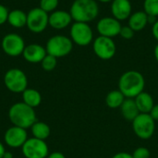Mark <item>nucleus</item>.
Masks as SVG:
<instances>
[{
    "instance_id": "1a4fd4ad",
    "label": "nucleus",
    "mask_w": 158,
    "mask_h": 158,
    "mask_svg": "<svg viewBox=\"0 0 158 158\" xmlns=\"http://www.w3.org/2000/svg\"><path fill=\"white\" fill-rule=\"evenodd\" d=\"M2 50L9 56H19L22 55L25 48L24 39L18 33L11 32L6 34L1 42Z\"/></svg>"
},
{
    "instance_id": "e433bc0d",
    "label": "nucleus",
    "mask_w": 158,
    "mask_h": 158,
    "mask_svg": "<svg viewBox=\"0 0 158 158\" xmlns=\"http://www.w3.org/2000/svg\"><path fill=\"white\" fill-rule=\"evenodd\" d=\"M154 54H155V57L156 59V61L158 62V44L156 45L155 47V51H154Z\"/></svg>"
},
{
    "instance_id": "cd10ccee",
    "label": "nucleus",
    "mask_w": 158,
    "mask_h": 158,
    "mask_svg": "<svg viewBox=\"0 0 158 158\" xmlns=\"http://www.w3.org/2000/svg\"><path fill=\"white\" fill-rule=\"evenodd\" d=\"M134 33H135V31L128 25V26H122L121 27L119 35L125 40H131V38H133Z\"/></svg>"
},
{
    "instance_id": "423d86ee",
    "label": "nucleus",
    "mask_w": 158,
    "mask_h": 158,
    "mask_svg": "<svg viewBox=\"0 0 158 158\" xmlns=\"http://www.w3.org/2000/svg\"><path fill=\"white\" fill-rule=\"evenodd\" d=\"M4 83L6 87L12 93L22 94L28 86V79L26 74L19 69H10L4 76Z\"/></svg>"
},
{
    "instance_id": "39448f33",
    "label": "nucleus",
    "mask_w": 158,
    "mask_h": 158,
    "mask_svg": "<svg viewBox=\"0 0 158 158\" xmlns=\"http://www.w3.org/2000/svg\"><path fill=\"white\" fill-rule=\"evenodd\" d=\"M132 130L138 138L142 140H148L155 133L156 121L150 114L140 113L132 120Z\"/></svg>"
},
{
    "instance_id": "6e6552de",
    "label": "nucleus",
    "mask_w": 158,
    "mask_h": 158,
    "mask_svg": "<svg viewBox=\"0 0 158 158\" xmlns=\"http://www.w3.org/2000/svg\"><path fill=\"white\" fill-rule=\"evenodd\" d=\"M70 39L79 46H87L94 40V32L89 23L75 21L70 27Z\"/></svg>"
},
{
    "instance_id": "9d476101",
    "label": "nucleus",
    "mask_w": 158,
    "mask_h": 158,
    "mask_svg": "<svg viewBox=\"0 0 158 158\" xmlns=\"http://www.w3.org/2000/svg\"><path fill=\"white\" fill-rule=\"evenodd\" d=\"M21 151L26 158H46L49 149L44 140L32 137L25 142L21 147Z\"/></svg>"
},
{
    "instance_id": "bb28decb",
    "label": "nucleus",
    "mask_w": 158,
    "mask_h": 158,
    "mask_svg": "<svg viewBox=\"0 0 158 158\" xmlns=\"http://www.w3.org/2000/svg\"><path fill=\"white\" fill-rule=\"evenodd\" d=\"M150 151L146 147H138L132 154L133 158H150Z\"/></svg>"
},
{
    "instance_id": "393cba45",
    "label": "nucleus",
    "mask_w": 158,
    "mask_h": 158,
    "mask_svg": "<svg viewBox=\"0 0 158 158\" xmlns=\"http://www.w3.org/2000/svg\"><path fill=\"white\" fill-rule=\"evenodd\" d=\"M143 9L147 15L158 17V0H144Z\"/></svg>"
},
{
    "instance_id": "dca6fc26",
    "label": "nucleus",
    "mask_w": 158,
    "mask_h": 158,
    "mask_svg": "<svg viewBox=\"0 0 158 158\" xmlns=\"http://www.w3.org/2000/svg\"><path fill=\"white\" fill-rule=\"evenodd\" d=\"M69 12L65 10H55L49 15V26L55 30H63L72 22Z\"/></svg>"
},
{
    "instance_id": "473e14b6",
    "label": "nucleus",
    "mask_w": 158,
    "mask_h": 158,
    "mask_svg": "<svg viewBox=\"0 0 158 158\" xmlns=\"http://www.w3.org/2000/svg\"><path fill=\"white\" fill-rule=\"evenodd\" d=\"M46 158H66V157H65V156H64L62 153H60V152H54V153H52V154L48 155V156H47Z\"/></svg>"
},
{
    "instance_id": "72a5a7b5",
    "label": "nucleus",
    "mask_w": 158,
    "mask_h": 158,
    "mask_svg": "<svg viewBox=\"0 0 158 158\" xmlns=\"http://www.w3.org/2000/svg\"><path fill=\"white\" fill-rule=\"evenodd\" d=\"M156 20H157V17H156V16H151V15H148V23L154 24V23H155Z\"/></svg>"
},
{
    "instance_id": "c9c22d12",
    "label": "nucleus",
    "mask_w": 158,
    "mask_h": 158,
    "mask_svg": "<svg viewBox=\"0 0 158 158\" xmlns=\"http://www.w3.org/2000/svg\"><path fill=\"white\" fill-rule=\"evenodd\" d=\"M3 158H13V155H12V153H10V152H6V153H5Z\"/></svg>"
},
{
    "instance_id": "7c9ffc66",
    "label": "nucleus",
    "mask_w": 158,
    "mask_h": 158,
    "mask_svg": "<svg viewBox=\"0 0 158 158\" xmlns=\"http://www.w3.org/2000/svg\"><path fill=\"white\" fill-rule=\"evenodd\" d=\"M152 33H153V36L155 37V39L158 42V20H156V21L153 24V27H152Z\"/></svg>"
},
{
    "instance_id": "0eeeda50",
    "label": "nucleus",
    "mask_w": 158,
    "mask_h": 158,
    "mask_svg": "<svg viewBox=\"0 0 158 158\" xmlns=\"http://www.w3.org/2000/svg\"><path fill=\"white\" fill-rule=\"evenodd\" d=\"M49 25V14L42 8L34 7L27 13V28L33 33L43 32Z\"/></svg>"
},
{
    "instance_id": "f03ea898",
    "label": "nucleus",
    "mask_w": 158,
    "mask_h": 158,
    "mask_svg": "<svg viewBox=\"0 0 158 158\" xmlns=\"http://www.w3.org/2000/svg\"><path fill=\"white\" fill-rule=\"evenodd\" d=\"M8 118L13 126L22 129L31 128L36 121V114L34 108L27 106L23 102L12 105L8 110Z\"/></svg>"
},
{
    "instance_id": "412c9836",
    "label": "nucleus",
    "mask_w": 158,
    "mask_h": 158,
    "mask_svg": "<svg viewBox=\"0 0 158 158\" xmlns=\"http://www.w3.org/2000/svg\"><path fill=\"white\" fill-rule=\"evenodd\" d=\"M22 99H23V103H25L27 106L35 108L38 106H40L42 102V95L37 90L27 88L22 93Z\"/></svg>"
},
{
    "instance_id": "6ab92c4d",
    "label": "nucleus",
    "mask_w": 158,
    "mask_h": 158,
    "mask_svg": "<svg viewBox=\"0 0 158 158\" xmlns=\"http://www.w3.org/2000/svg\"><path fill=\"white\" fill-rule=\"evenodd\" d=\"M119 108L123 118L128 121L132 122V120L140 114L134 98H126Z\"/></svg>"
},
{
    "instance_id": "2f4dec72",
    "label": "nucleus",
    "mask_w": 158,
    "mask_h": 158,
    "mask_svg": "<svg viewBox=\"0 0 158 158\" xmlns=\"http://www.w3.org/2000/svg\"><path fill=\"white\" fill-rule=\"evenodd\" d=\"M112 158H133L132 155L126 153V152H121V153H118L116 154Z\"/></svg>"
},
{
    "instance_id": "7ed1b4c3",
    "label": "nucleus",
    "mask_w": 158,
    "mask_h": 158,
    "mask_svg": "<svg viewBox=\"0 0 158 158\" xmlns=\"http://www.w3.org/2000/svg\"><path fill=\"white\" fill-rule=\"evenodd\" d=\"M69 13L74 21L89 23L98 16L99 6L95 0H75Z\"/></svg>"
},
{
    "instance_id": "b1692460",
    "label": "nucleus",
    "mask_w": 158,
    "mask_h": 158,
    "mask_svg": "<svg viewBox=\"0 0 158 158\" xmlns=\"http://www.w3.org/2000/svg\"><path fill=\"white\" fill-rule=\"evenodd\" d=\"M57 65V58L51 56V55H46L44 58L41 62L42 69L45 71H52L56 69Z\"/></svg>"
},
{
    "instance_id": "a878e982",
    "label": "nucleus",
    "mask_w": 158,
    "mask_h": 158,
    "mask_svg": "<svg viewBox=\"0 0 158 158\" xmlns=\"http://www.w3.org/2000/svg\"><path fill=\"white\" fill-rule=\"evenodd\" d=\"M59 0H40L39 7L47 13H52L58 6Z\"/></svg>"
},
{
    "instance_id": "f8f14e48",
    "label": "nucleus",
    "mask_w": 158,
    "mask_h": 158,
    "mask_svg": "<svg viewBox=\"0 0 158 158\" xmlns=\"http://www.w3.org/2000/svg\"><path fill=\"white\" fill-rule=\"evenodd\" d=\"M121 27L122 26L120 21L113 17H105L99 19V21L96 24L97 31L101 36H105L112 39L119 35Z\"/></svg>"
},
{
    "instance_id": "20e7f679",
    "label": "nucleus",
    "mask_w": 158,
    "mask_h": 158,
    "mask_svg": "<svg viewBox=\"0 0 158 158\" xmlns=\"http://www.w3.org/2000/svg\"><path fill=\"white\" fill-rule=\"evenodd\" d=\"M73 48V42L68 36L57 34L48 39L45 49L48 55L56 58L63 57L70 54Z\"/></svg>"
},
{
    "instance_id": "2eb2a0df",
    "label": "nucleus",
    "mask_w": 158,
    "mask_h": 158,
    "mask_svg": "<svg viewBox=\"0 0 158 158\" xmlns=\"http://www.w3.org/2000/svg\"><path fill=\"white\" fill-rule=\"evenodd\" d=\"M46 55H47V52H46L45 47H44L43 45L39 44H31L29 45H26L22 53L24 59L27 62H30L32 64L41 63Z\"/></svg>"
},
{
    "instance_id": "aec40b11",
    "label": "nucleus",
    "mask_w": 158,
    "mask_h": 158,
    "mask_svg": "<svg viewBox=\"0 0 158 158\" xmlns=\"http://www.w3.org/2000/svg\"><path fill=\"white\" fill-rule=\"evenodd\" d=\"M7 22L14 28H22L27 24V13L21 9H13L8 12Z\"/></svg>"
},
{
    "instance_id": "4468645a",
    "label": "nucleus",
    "mask_w": 158,
    "mask_h": 158,
    "mask_svg": "<svg viewBox=\"0 0 158 158\" xmlns=\"http://www.w3.org/2000/svg\"><path fill=\"white\" fill-rule=\"evenodd\" d=\"M110 9L112 17L121 21L130 18L132 6L130 0H113L111 2Z\"/></svg>"
},
{
    "instance_id": "9b49d317",
    "label": "nucleus",
    "mask_w": 158,
    "mask_h": 158,
    "mask_svg": "<svg viewBox=\"0 0 158 158\" xmlns=\"http://www.w3.org/2000/svg\"><path fill=\"white\" fill-rule=\"evenodd\" d=\"M93 49L99 58L103 60H109L115 56L117 46L112 38L100 35L94 40Z\"/></svg>"
},
{
    "instance_id": "5701e85b",
    "label": "nucleus",
    "mask_w": 158,
    "mask_h": 158,
    "mask_svg": "<svg viewBox=\"0 0 158 158\" xmlns=\"http://www.w3.org/2000/svg\"><path fill=\"white\" fill-rule=\"evenodd\" d=\"M31 134L34 138L44 141H45L50 136L51 133L50 127L46 123L40 122V121H36L31 127Z\"/></svg>"
},
{
    "instance_id": "c756f323",
    "label": "nucleus",
    "mask_w": 158,
    "mask_h": 158,
    "mask_svg": "<svg viewBox=\"0 0 158 158\" xmlns=\"http://www.w3.org/2000/svg\"><path fill=\"white\" fill-rule=\"evenodd\" d=\"M149 114L154 118L155 121H158V104L154 106V107L152 108V110Z\"/></svg>"
},
{
    "instance_id": "f704fd0d",
    "label": "nucleus",
    "mask_w": 158,
    "mask_h": 158,
    "mask_svg": "<svg viewBox=\"0 0 158 158\" xmlns=\"http://www.w3.org/2000/svg\"><path fill=\"white\" fill-rule=\"evenodd\" d=\"M6 153V149H5V146L4 144L0 142V158H3L4 155Z\"/></svg>"
},
{
    "instance_id": "ddd939ff",
    "label": "nucleus",
    "mask_w": 158,
    "mask_h": 158,
    "mask_svg": "<svg viewBox=\"0 0 158 158\" xmlns=\"http://www.w3.org/2000/svg\"><path fill=\"white\" fill-rule=\"evenodd\" d=\"M28 140V133L25 129L13 126L6 130L4 141L6 144L11 148H19Z\"/></svg>"
},
{
    "instance_id": "4c0bfd02",
    "label": "nucleus",
    "mask_w": 158,
    "mask_h": 158,
    "mask_svg": "<svg viewBox=\"0 0 158 158\" xmlns=\"http://www.w3.org/2000/svg\"><path fill=\"white\" fill-rule=\"evenodd\" d=\"M101 3H109V2H112L113 0H97Z\"/></svg>"
},
{
    "instance_id": "4be33fe9",
    "label": "nucleus",
    "mask_w": 158,
    "mask_h": 158,
    "mask_svg": "<svg viewBox=\"0 0 158 158\" xmlns=\"http://www.w3.org/2000/svg\"><path fill=\"white\" fill-rule=\"evenodd\" d=\"M126 97L119 90H113L110 91L106 97V104L109 108H119L123 104Z\"/></svg>"
},
{
    "instance_id": "c85d7f7f",
    "label": "nucleus",
    "mask_w": 158,
    "mask_h": 158,
    "mask_svg": "<svg viewBox=\"0 0 158 158\" xmlns=\"http://www.w3.org/2000/svg\"><path fill=\"white\" fill-rule=\"evenodd\" d=\"M8 12L9 11L7 10V8L4 5L0 4V26L5 24L7 21Z\"/></svg>"
},
{
    "instance_id": "f257e3e1",
    "label": "nucleus",
    "mask_w": 158,
    "mask_h": 158,
    "mask_svg": "<svg viewBox=\"0 0 158 158\" xmlns=\"http://www.w3.org/2000/svg\"><path fill=\"white\" fill-rule=\"evenodd\" d=\"M145 81L143 74L136 70L124 72L118 81V90L126 98H135L143 92Z\"/></svg>"
},
{
    "instance_id": "a211bd4d",
    "label": "nucleus",
    "mask_w": 158,
    "mask_h": 158,
    "mask_svg": "<svg viewBox=\"0 0 158 158\" xmlns=\"http://www.w3.org/2000/svg\"><path fill=\"white\" fill-rule=\"evenodd\" d=\"M134 100H135L136 106H137L140 113L149 114L155 106L154 99H153L152 95L144 91L142 92L140 94H138L134 98Z\"/></svg>"
},
{
    "instance_id": "f3484780",
    "label": "nucleus",
    "mask_w": 158,
    "mask_h": 158,
    "mask_svg": "<svg viewBox=\"0 0 158 158\" xmlns=\"http://www.w3.org/2000/svg\"><path fill=\"white\" fill-rule=\"evenodd\" d=\"M129 19V26L134 31H143L148 24V15L144 11H136L131 13Z\"/></svg>"
}]
</instances>
